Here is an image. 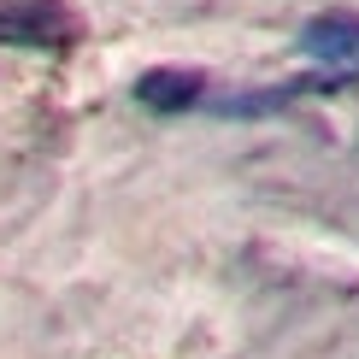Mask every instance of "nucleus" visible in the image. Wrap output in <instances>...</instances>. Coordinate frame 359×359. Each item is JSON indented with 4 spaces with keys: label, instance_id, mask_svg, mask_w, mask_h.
Returning <instances> with one entry per match:
<instances>
[{
    "label": "nucleus",
    "instance_id": "2",
    "mask_svg": "<svg viewBox=\"0 0 359 359\" xmlns=\"http://www.w3.org/2000/svg\"><path fill=\"white\" fill-rule=\"evenodd\" d=\"M201 95H206L201 71H147L136 83V100L154 112H189V107H201Z\"/></svg>",
    "mask_w": 359,
    "mask_h": 359
},
{
    "label": "nucleus",
    "instance_id": "3",
    "mask_svg": "<svg viewBox=\"0 0 359 359\" xmlns=\"http://www.w3.org/2000/svg\"><path fill=\"white\" fill-rule=\"evenodd\" d=\"M65 12L59 6H0V41H29V48H48L65 36Z\"/></svg>",
    "mask_w": 359,
    "mask_h": 359
},
{
    "label": "nucleus",
    "instance_id": "1",
    "mask_svg": "<svg viewBox=\"0 0 359 359\" xmlns=\"http://www.w3.org/2000/svg\"><path fill=\"white\" fill-rule=\"evenodd\" d=\"M301 48H306V59H318V65H330V71H353L359 65V18H348V12L312 18L301 29Z\"/></svg>",
    "mask_w": 359,
    "mask_h": 359
}]
</instances>
